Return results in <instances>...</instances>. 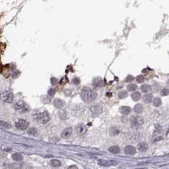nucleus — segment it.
Instances as JSON below:
<instances>
[{"label":"nucleus","mask_w":169,"mask_h":169,"mask_svg":"<svg viewBox=\"0 0 169 169\" xmlns=\"http://www.w3.org/2000/svg\"><path fill=\"white\" fill-rule=\"evenodd\" d=\"M27 133L31 135H36L37 134V130L34 128H31V129H29L28 130Z\"/></svg>","instance_id":"27"},{"label":"nucleus","mask_w":169,"mask_h":169,"mask_svg":"<svg viewBox=\"0 0 169 169\" xmlns=\"http://www.w3.org/2000/svg\"><path fill=\"white\" fill-rule=\"evenodd\" d=\"M73 83L75 84V85H79V84H80V80H79L78 78H75L73 79Z\"/></svg>","instance_id":"31"},{"label":"nucleus","mask_w":169,"mask_h":169,"mask_svg":"<svg viewBox=\"0 0 169 169\" xmlns=\"http://www.w3.org/2000/svg\"><path fill=\"white\" fill-rule=\"evenodd\" d=\"M130 122L133 128L137 129L143 125L144 120L139 116H132L130 118Z\"/></svg>","instance_id":"2"},{"label":"nucleus","mask_w":169,"mask_h":169,"mask_svg":"<svg viewBox=\"0 0 169 169\" xmlns=\"http://www.w3.org/2000/svg\"><path fill=\"white\" fill-rule=\"evenodd\" d=\"M118 97L120 99H125L127 97V92L126 91H121L118 93Z\"/></svg>","instance_id":"24"},{"label":"nucleus","mask_w":169,"mask_h":169,"mask_svg":"<svg viewBox=\"0 0 169 169\" xmlns=\"http://www.w3.org/2000/svg\"><path fill=\"white\" fill-rule=\"evenodd\" d=\"M109 151L112 154H118V153L120 152V147L118 146H114L110 147L109 149Z\"/></svg>","instance_id":"18"},{"label":"nucleus","mask_w":169,"mask_h":169,"mask_svg":"<svg viewBox=\"0 0 169 169\" xmlns=\"http://www.w3.org/2000/svg\"><path fill=\"white\" fill-rule=\"evenodd\" d=\"M72 132H73V130H72L71 128H66L65 130H64V131L62 132V134H61V137L62 139L68 138L71 135Z\"/></svg>","instance_id":"8"},{"label":"nucleus","mask_w":169,"mask_h":169,"mask_svg":"<svg viewBox=\"0 0 169 169\" xmlns=\"http://www.w3.org/2000/svg\"><path fill=\"white\" fill-rule=\"evenodd\" d=\"M57 83V80L55 78H51V83L52 85H55Z\"/></svg>","instance_id":"32"},{"label":"nucleus","mask_w":169,"mask_h":169,"mask_svg":"<svg viewBox=\"0 0 169 169\" xmlns=\"http://www.w3.org/2000/svg\"><path fill=\"white\" fill-rule=\"evenodd\" d=\"M0 98L6 102L11 103L14 100V94L10 91H5L0 93Z\"/></svg>","instance_id":"4"},{"label":"nucleus","mask_w":169,"mask_h":169,"mask_svg":"<svg viewBox=\"0 0 169 169\" xmlns=\"http://www.w3.org/2000/svg\"><path fill=\"white\" fill-rule=\"evenodd\" d=\"M12 158L14 160L16 161H22L23 160V156L20 154H18V153H15L12 155Z\"/></svg>","instance_id":"17"},{"label":"nucleus","mask_w":169,"mask_h":169,"mask_svg":"<svg viewBox=\"0 0 169 169\" xmlns=\"http://www.w3.org/2000/svg\"><path fill=\"white\" fill-rule=\"evenodd\" d=\"M161 95L162 96H166L168 95V88H163L161 91Z\"/></svg>","instance_id":"29"},{"label":"nucleus","mask_w":169,"mask_h":169,"mask_svg":"<svg viewBox=\"0 0 169 169\" xmlns=\"http://www.w3.org/2000/svg\"><path fill=\"white\" fill-rule=\"evenodd\" d=\"M137 88V86L135 84H130L129 85H128L127 89L128 90L130 91V92H133V91H135V90Z\"/></svg>","instance_id":"26"},{"label":"nucleus","mask_w":169,"mask_h":169,"mask_svg":"<svg viewBox=\"0 0 169 169\" xmlns=\"http://www.w3.org/2000/svg\"><path fill=\"white\" fill-rule=\"evenodd\" d=\"M50 163L53 166H55V167H58L61 165V162L58 160H52Z\"/></svg>","instance_id":"23"},{"label":"nucleus","mask_w":169,"mask_h":169,"mask_svg":"<svg viewBox=\"0 0 169 169\" xmlns=\"http://www.w3.org/2000/svg\"><path fill=\"white\" fill-rule=\"evenodd\" d=\"M141 89L142 92H148L151 90V87L149 85H147V84H145V85H142L141 87Z\"/></svg>","instance_id":"19"},{"label":"nucleus","mask_w":169,"mask_h":169,"mask_svg":"<svg viewBox=\"0 0 169 169\" xmlns=\"http://www.w3.org/2000/svg\"><path fill=\"white\" fill-rule=\"evenodd\" d=\"M92 85L95 88H100L102 86V80L100 78H96L93 80L92 81Z\"/></svg>","instance_id":"9"},{"label":"nucleus","mask_w":169,"mask_h":169,"mask_svg":"<svg viewBox=\"0 0 169 169\" xmlns=\"http://www.w3.org/2000/svg\"><path fill=\"white\" fill-rule=\"evenodd\" d=\"M134 111L135 113H141L144 111V106L141 104H136L134 107Z\"/></svg>","instance_id":"13"},{"label":"nucleus","mask_w":169,"mask_h":169,"mask_svg":"<svg viewBox=\"0 0 169 169\" xmlns=\"http://www.w3.org/2000/svg\"><path fill=\"white\" fill-rule=\"evenodd\" d=\"M153 104H154V105L155 107H159V106H160L161 104V99L158 97L155 98V99H154V100H153Z\"/></svg>","instance_id":"22"},{"label":"nucleus","mask_w":169,"mask_h":169,"mask_svg":"<svg viewBox=\"0 0 169 169\" xmlns=\"http://www.w3.org/2000/svg\"><path fill=\"white\" fill-rule=\"evenodd\" d=\"M109 133L111 136H117L120 134V129L117 127H111L109 129Z\"/></svg>","instance_id":"14"},{"label":"nucleus","mask_w":169,"mask_h":169,"mask_svg":"<svg viewBox=\"0 0 169 169\" xmlns=\"http://www.w3.org/2000/svg\"><path fill=\"white\" fill-rule=\"evenodd\" d=\"M132 99L134 101H138L141 99V94L139 92H134L132 94Z\"/></svg>","instance_id":"21"},{"label":"nucleus","mask_w":169,"mask_h":169,"mask_svg":"<svg viewBox=\"0 0 169 169\" xmlns=\"http://www.w3.org/2000/svg\"><path fill=\"white\" fill-rule=\"evenodd\" d=\"M136 81L138 83H142L144 81V77L142 75H139L136 77Z\"/></svg>","instance_id":"28"},{"label":"nucleus","mask_w":169,"mask_h":169,"mask_svg":"<svg viewBox=\"0 0 169 169\" xmlns=\"http://www.w3.org/2000/svg\"><path fill=\"white\" fill-rule=\"evenodd\" d=\"M90 111L93 116H99L102 112V108L100 105H93L90 108Z\"/></svg>","instance_id":"7"},{"label":"nucleus","mask_w":169,"mask_h":169,"mask_svg":"<svg viewBox=\"0 0 169 169\" xmlns=\"http://www.w3.org/2000/svg\"><path fill=\"white\" fill-rule=\"evenodd\" d=\"M34 119L40 123H46L50 120V117L46 111L34 115Z\"/></svg>","instance_id":"3"},{"label":"nucleus","mask_w":169,"mask_h":169,"mask_svg":"<svg viewBox=\"0 0 169 169\" xmlns=\"http://www.w3.org/2000/svg\"><path fill=\"white\" fill-rule=\"evenodd\" d=\"M120 111L121 113L125 115H128L131 112L132 109L130 107H128V106H122L120 109Z\"/></svg>","instance_id":"12"},{"label":"nucleus","mask_w":169,"mask_h":169,"mask_svg":"<svg viewBox=\"0 0 169 169\" xmlns=\"http://www.w3.org/2000/svg\"><path fill=\"white\" fill-rule=\"evenodd\" d=\"M125 153L129 155H134L135 153V147L132 146H127V147H125L124 149Z\"/></svg>","instance_id":"10"},{"label":"nucleus","mask_w":169,"mask_h":169,"mask_svg":"<svg viewBox=\"0 0 169 169\" xmlns=\"http://www.w3.org/2000/svg\"><path fill=\"white\" fill-rule=\"evenodd\" d=\"M0 126H2V127L5 128V129H10L12 127L11 125H10L7 122H3V121H1L0 122Z\"/></svg>","instance_id":"25"},{"label":"nucleus","mask_w":169,"mask_h":169,"mask_svg":"<svg viewBox=\"0 0 169 169\" xmlns=\"http://www.w3.org/2000/svg\"><path fill=\"white\" fill-rule=\"evenodd\" d=\"M48 94L50 95H53L55 93V90L53 88H50L48 90Z\"/></svg>","instance_id":"33"},{"label":"nucleus","mask_w":169,"mask_h":169,"mask_svg":"<svg viewBox=\"0 0 169 169\" xmlns=\"http://www.w3.org/2000/svg\"><path fill=\"white\" fill-rule=\"evenodd\" d=\"M134 77L133 76H132V75H129L125 79L126 82H131V81H134Z\"/></svg>","instance_id":"30"},{"label":"nucleus","mask_w":169,"mask_h":169,"mask_svg":"<svg viewBox=\"0 0 169 169\" xmlns=\"http://www.w3.org/2000/svg\"><path fill=\"white\" fill-rule=\"evenodd\" d=\"M68 168H76V169H77L78 167L76 166H69V167H68Z\"/></svg>","instance_id":"34"},{"label":"nucleus","mask_w":169,"mask_h":169,"mask_svg":"<svg viewBox=\"0 0 169 169\" xmlns=\"http://www.w3.org/2000/svg\"><path fill=\"white\" fill-rule=\"evenodd\" d=\"M28 122H27L25 120H20L16 123L15 126H16L17 129H19V130H24L27 129V127H28Z\"/></svg>","instance_id":"6"},{"label":"nucleus","mask_w":169,"mask_h":169,"mask_svg":"<svg viewBox=\"0 0 169 169\" xmlns=\"http://www.w3.org/2000/svg\"><path fill=\"white\" fill-rule=\"evenodd\" d=\"M152 99H153V95L151 94H149V93L146 94L143 97V102L146 104H149L151 102Z\"/></svg>","instance_id":"16"},{"label":"nucleus","mask_w":169,"mask_h":169,"mask_svg":"<svg viewBox=\"0 0 169 169\" xmlns=\"http://www.w3.org/2000/svg\"><path fill=\"white\" fill-rule=\"evenodd\" d=\"M81 99L85 102H91L95 100L97 98L96 92L89 88H84L81 92Z\"/></svg>","instance_id":"1"},{"label":"nucleus","mask_w":169,"mask_h":169,"mask_svg":"<svg viewBox=\"0 0 169 169\" xmlns=\"http://www.w3.org/2000/svg\"><path fill=\"white\" fill-rule=\"evenodd\" d=\"M17 107L19 109L22 110V111H27V109H28L27 105H26V104L23 102H20V103H19V104H17Z\"/></svg>","instance_id":"20"},{"label":"nucleus","mask_w":169,"mask_h":169,"mask_svg":"<svg viewBox=\"0 0 169 169\" xmlns=\"http://www.w3.org/2000/svg\"><path fill=\"white\" fill-rule=\"evenodd\" d=\"M147 147H148V146L146 142H141L138 144V149L141 152L146 151L147 149Z\"/></svg>","instance_id":"15"},{"label":"nucleus","mask_w":169,"mask_h":169,"mask_svg":"<svg viewBox=\"0 0 169 169\" xmlns=\"http://www.w3.org/2000/svg\"><path fill=\"white\" fill-rule=\"evenodd\" d=\"M76 133L78 135H83L86 134L87 131V129L85 126L82 123H80V124L77 125L75 128Z\"/></svg>","instance_id":"5"},{"label":"nucleus","mask_w":169,"mask_h":169,"mask_svg":"<svg viewBox=\"0 0 169 169\" xmlns=\"http://www.w3.org/2000/svg\"><path fill=\"white\" fill-rule=\"evenodd\" d=\"M64 102L60 99H56L53 100V105L57 108H61L64 106Z\"/></svg>","instance_id":"11"}]
</instances>
